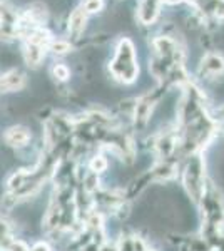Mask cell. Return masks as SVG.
<instances>
[{"instance_id": "obj_1", "label": "cell", "mask_w": 224, "mask_h": 251, "mask_svg": "<svg viewBox=\"0 0 224 251\" xmlns=\"http://www.w3.org/2000/svg\"><path fill=\"white\" fill-rule=\"evenodd\" d=\"M111 72L112 75L121 82H134L137 77L139 67L136 64V52H134V46L129 39H122L117 46L116 55H114L111 62Z\"/></svg>"}, {"instance_id": "obj_2", "label": "cell", "mask_w": 224, "mask_h": 251, "mask_svg": "<svg viewBox=\"0 0 224 251\" xmlns=\"http://www.w3.org/2000/svg\"><path fill=\"white\" fill-rule=\"evenodd\" d=\"M162 0H139L137 5V19L144 25H152L159 15V7Z\"/></svg>"}, {"instance_id": "obj_3", "label": "cell", "mask_w": 224, "mask_h": 251, "mask_svg": "<svg viewBox=\"0 0 224 251\" xmlns=\"http://www.w3.org/2000/svg\"><path fill=\"white\" fill-rule=\"evenodd\" d=\"M199 72H201V75H204V77H207V79L223 74L224 72V59L219 54H206L204 59L201 60Z\"/></svg>"}, {"instance_id": "obj_4", "label": "cell", "mask_w": 224, "mask_h": 251, "mask_svg": "<svg viewBox=\"0 0 224 251\" xmlns=\"http://www.w3.org/2000/svg\"><path fill=\"white\" fill-rule=\"evenodd\" d=\"M87 15L89 14L82 9V7H77L75 10H72L71 17H69L67 29H69V34H71L74 39H77L84 32L85 22H87Z\"/></svg>"}, {"instance_id": "obj_5", "label": "cell", "mask_w": 224, "mask_h": 251, "mask_svg": "<svg viewBox=\"0 0 224 251\" xmlns=\"http://www.w3.org/2000/svg\"><path fill=\"white\" fill-rule=\"evenodd\" d=\"M5 141L9 146H14V148H22L25 146L28 141H30V132H28L27 127H22V126H15V127H10L9 131L5 132Z\"/></svg>"}, {"instance_id": "obj_6", "label": "cell", "mask_w": 224, "mask_h": 251, "mask_svg": "<svg viewBox=\"0 0 224 251\" xmlns=\"http://www.w3.org/2000/svg\"><path fill=\"white\" fill-rule=\"evenodd\" d=\"M24 82H25V79H24V75L20 74L19 71H9L5 72V74L2 75V91L3 92H12V91H19V89H22Z\"/></svg>"}, {"instance_id": "obj_7", "label": "cell", "mask_w": 224, "mask_h": 251, "mask_svg": "<svg viewBox=\"0 0 224 251\" xmlns=\"http://www.w3.org/2000/svg\"><path fill=\"white\" fill-rule=\"evenodd\" d=\"M44 55H46V47H40V46H35V44L25 42V47H24V57H25L28 66L37 67L39 64L42 62Z\"/></svg>"}, {"instance_id": "obj_8", "label": "cell", "mask_w": 224, "mask_h": 251, "mask_svg": "<svg viewBox=\"0 0 224 251\" xmlns=\"http://www.w3.org/2000/svg\"><path fill=\"white\" fill-rule=\"evenodd\" d=\"M49 49H50L54 54L57 55H62V54H67V52L72 50V46L67 42V40H62V39H54L50 42V46H49Z\"/></svg>"}, {"instance_id": "obj_9", "label": "cell", "mask_w": 224, "mask_h": 251, "mask_svg": "<svg viewBox=\"0 0 224 251\" xmlns=\"http://www.w3.org/2000/svg\"><path fill=\"white\" fill-rule=\"evenodd\" d=\"M52 75H54L57 80H67L71 77V71H69V67L66 64H55V66L52 67Z\"/></svg>"}, {"instance_id": "obj_10", "label": "cell", "mask_w": 224, "mask_h": 251, "mask_svg": "<svg viewBox=\"0 0 224 251\" xmlns=\"http://www.w3.org/2000/svg\"><path fill=\"white\" fill-rule=\"evenodd\" d=\"M82 9L87 14H97L104 9V0H84Z\"/></svg>"}, {"instance_id": "obj_11", "label": "cell", "mask_w": 224, "mask_h": 251, "mask_svg": "<svg viewBox=\"0 0 224 251\" xmlns=\"http://www.w3.org/2000/svg\"><path fill=\"white\" fill-rule=\"evenodd\" d=\"M91 168H92L94 173H100V171H104V169L107 168V161H105L102 156H97V157H94V159H92Z\"/></svg>"}, {"instance_id": "obj_12", "label": "cell", "mask_w": 224, "mask_h": 251, "mask_svg": "<svg viewBox=\"0 0 224 251\" xmlns=\"http://www.w3.org/2000/svg\"><path fill=\"white\" fill-rule=\"evenodd\" d=\"M32 251H49V248H47L46 245H44V243H39V245L35 246V248L32 250Z\"/></svg>"}]
</instances>
